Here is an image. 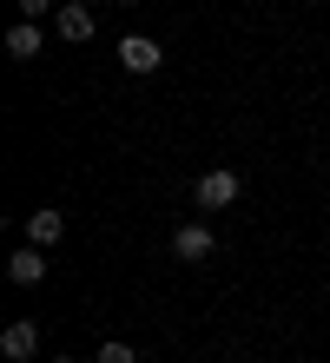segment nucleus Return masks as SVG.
<instances>
[{"label":"nucleus","instance_id":"1","mask_svg":"<svg viewBox=\"0 0 330 363\" xmlns=\"http://www.w3.org/2000/svg\"><path fill=\"white\" fill-rule=\"evenodd\" d=\"M238 191H245V185H238L231 165H211V172L192 179V205L198 211H225V205H238Z\"/></svg>","mask_w":330,"mask_h":363},{"label":"nucleus","instance_id":"2","mask_svg":"<svg viewBox=\"0 0 330 363\" xmlns=\"http://www.w3.org/2000/svg\"><path fill=\"white\" fill-rule=\"evenodd\" d=\"M53 33L79 47V40H93V33H99V13L86 7V0H60V13H53Z\"/></svg>","mask_w":330,"mask_h":363},{"label":"nucleus","instance_id":"3","mask_svg":"<svg viewBox=\"0 0 330 363\" xmlns=\"http://www.w3.org/2000/svg\"><path fill=\"white\" fill-rule=\"evenodd\" d=\"M0 357H7V363H33L40 357V324H33V317H13V324L0 330Z\"/></svg>","mask_w":330,"mask_h":363},{"label":"nucleus","instance_id":"4","mask_svg":"<svg viewBox=\"0 0 330 363\" xmlns=\"http://www.w3.org/2000/svg\"><path fill=\"white\" fill-rule=\"evenodd\" d=\"M119 67L126 73H159L165 67V47H159V40H145V33H126L119 40Z\"/></svg>","mask_w":330,"mask_h":363},{"label":"nucleus","instance_id":"5","mask_svg":"<svg viewBox=\"0 0 330 363\" xmlns=\"http://www.w3.org/2000/svg\"><path fill=\"white\" fill-rule=\"evenodd\" d=\"M211 251H218L211 225H179V231H172V258H179V264H205Z\"/></svg>","mask_w":330,"mask_h":363},{"label":"nucleus","instance_id":"6","mask_svg":"<svg viewBox=\"0 0 330 363\" xmlns=\"http://www.w3.org/2000/svg\"><path fill=\"white\" fill-rule=\"evenodd\" d=\"M66 238V211H53V205H40V211H27V245H40V251H53Z\"/></svg>","mask_w":330,"mask_h":363},{"label":"nucleus","instance_id":"7","mask_svg":"<svg viewBox=\"0 0 330 363\" xmlns=\"http://www.w3.org/2000/svg\"><path fill=\"white\" fill-rule=\"evenodd\" d=\"M7 277H13V284H47V251H40V245H20L13 251V258H7Z\"/></svg>","mask_w":330,"mask_h":363},{"label":"nucleus","instance_id":"8","mask_svg":"<svg viewBox=\"0 0 330 363\" xmlns=\"http://www.w3.org/2000/svg\"><path fill=\"white\" fill-rule=\"evenodd\" d=\"M7 60H40V20H13L7 27Z\"/></svg>","mask_w":330,"mask_h":363},{"label":"nucleus","instance_id":"9","mask_svg":"<svg viewBox=\"0 0 330 363\" xmlns=\"http://www.w3.org/2000/svg\"><path fill=\"white\" fill-rule=\"evenodd\" d=\"M99 363H139V357H132V344H119V337H113V344H99Z\"/></svg>","mask_w":330,"mask_h":363},{"label":"nucleus","instance_id":"10","mask_svg":"<svg viewBox=\"0 0 330 363\" xmlns=\"http://www.w3.org/2000/svg\"><path fill=\"white\" fill-rule=\"evenodd\" d=\"M47 13H60L53 0H20V20H47Z\"/></svg>","mask_w":330,"mask_h":363},{"label":"nucleus","instance_id":"11","mask_svg":"<svg viewBox=\"0 0 330 363\" xmlns=\"http://www.w3.org/2000/svg\"><path fill=\"white\" fill-rule=\"evenodd\" d=\"M113 7H139V0H113Z\"/></svg>","mask_w":330,"mask_h":363},{"label":"nucleus","instance_id":"12","mask_svg":"<svg viewBox=\"0 0 330 363\" xmlns=\"http://www.w3.org/2000/svg\"><path fill=\"white\" fill-rule=\"evenodd\" d=\"M53 363H79V357H53Z\"/></svg>","mask_w":330,"mask_h":363}]
</instances>
